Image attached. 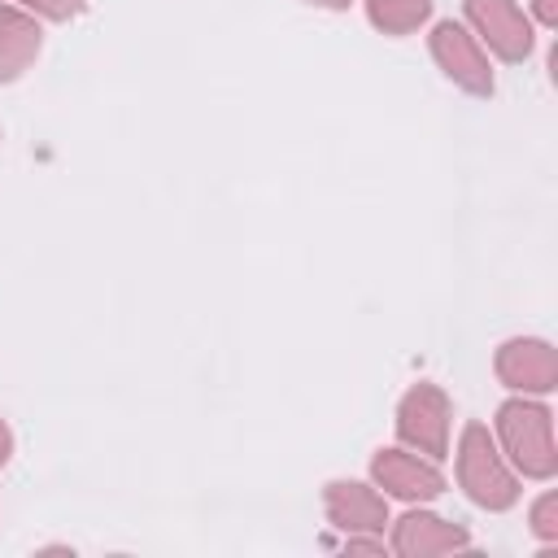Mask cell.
<instances>
[{"mask_svg":"<svg viewBox=\"0 0 558 558\" xmlns=\"http://www.w3.org/2000/svg\"><path fill=\"white\" fill-rule=\"evenodd\" d=\"M9 458H13V427L0 418V471L9 466Z\"/></svg>","mask_w":558,"mask_h":558,"instance_id":"9a60e30c","label":"cell"},{"mask_svg":"<svg viewBox=\"0 0 558 558\" xmlns=\"http://www.w3.org/2000/svg\"><path fill=\"white\" fill-rule=\"evenodd\" d=\"M388 549H397L401 558H436V554H462L471 549V532L445 514H432L423 506L405 510L392 523V541Z\"/></svg>","mask_w":558,"mask_h":558,"instance_id":"9c48e42d","label":"cell"},{"mask_svg":"<svg viewBox=\"0 0 558 558\" xmlns=\"http://www.w3.org/2000/svg\"><path fill=\"white\" fill-rule=\"evenodd\" d=\"M9 4L26 9V13L39 17V22H74V17L87 9V0H9Z\"/></svg>","mask_w":558,"mask_h":558,"instance_id":"4fadbf2b","label":"cell"},{"mask_svg":"<svg viewBox=\"0 0 558 558\" xmlns=\"http://www.w3.org/2000/svg\"><path fill=\"white\" fill-rule=\"evenodd\" d=\"M527 527H532V536H536L541 545H554V541H558V493H554V488H545V493L532 501Z\"/></svg>","mask_w":558,"mask_h":558,"instance_id":"7c38bea8","label":"cell"},{"mask_svg":"<svg viewBox=\"0 0 558 558\" xmlns=\"http://www.w3.org/2000/svg\"><path fill=\"white\" fill-rule=\"evenodd\" d=\"M305 4H314V9H327V13H344L353 0H305Z\"/></svg>","mask_w":558,"mask_h":558,"instance_id":"2e32d148","label":"cell"},{"mask_svg":"<svg viewBox=\"0 0 558 558\" xmlns=\"http://www.w3.org/2000/svg\"><path fill=\"white\" fill-rule=\"evenodd\" d=\"M493 440L501 445L506 462L519 480H554L558 471V440H554V410L545 397H510L497 405Z\"/></svg>","mask_w":558,"mask_h":558,"instance_id":"6da1fadb","label":"cell"},{"mask_svg":"<svg viewBox=\"0 0 558 558\" xmlns=\"http://www.w3.org/2000/svg\"><path fill=\"white\" fill-rule=\"evenodd\" d=\"M371 484L384 497H397V501H410V506L436 501L449 488L440 462H432V458H423L405 445H388V449L371 453Z\"/></svg>","mask_w":558,"mask_h":558,"instance_id":"8992f818","label":"cell"},{"mask_svg":"<svg viewBox=\"0 0 558 558\" xmlns=\"http://www.w3.org/2000/svg\"><path fill=\"white\" fill-rule=\"evenodd\" d=\"M453 471H458V488L466 493V501H475L488 514H506L523 497V480L506 462V453L493 440V427L488 423H466L458 432Z\"/></svg>","mask_w":558,"mask_h":558,"instance_id":"7a4b0ae2","label":"cell"},{"mask_svg":"<svg viewBox=\"0 0 558 558\" xmlns=\"http://www.w3.org/2000/svg\"><path fill=\"white\" fill-rule=\"evenodd\" d=\"M323 514L344 536H384V527H388V497L371 480H327Z\"/></svg>","mask_w":558,"mask_h":558,"instance_id":"ba28073f","label":"cell"},{"mask_svg":"<svg viewBox=\"0 0 558 558\" xmlns=\"http://www.w3.org/2000/svg\"><path fill=\"white\" fill-rule=\"evenodd\" d=\"M432 9L436 0H366V22L379 31V35H414L418 26L432 22Z\"/></svg>","mask_w":558,"mask_h":558,"instance_id":"8fae6325","label":"cell"},{"mask_svg":"<svg viewBox=\"0 0 558 558\" xmlns=\"http://www.w3.org/2000/svg\"><path fill=\"white\" fill-rule=\"evenodd\" d=\"M427 52H432V61L440 65V74H445L453 87H462L466 96L488 100V96L497 92L493 57L480 48V39H475L462 22L440 17V22L432 26V35H427Z\"/></svg>","mask_w":558,"mask_h":558,"instance_id":"5b68a950","label":"cell"},{"mask_svg":"<svg viewBox=\"0 0 558 558\" xmlns=\"http://www.w3.org/2000/svg\"><path fill=\"white\" fill-rule=\"evenodd\" d=\"M44 52V26L26 9L0 0V87L17 83Z\"/></svg>","mask_w":558,"mask_h":558,"instance_id":"30bf717a","label":"cell"},{"mask_svg":"<svg viewBox=\"0 0 558 558\" xmlns=\"http://www.w3.org/2000/svg\"><path fill=\"white\" fill-rule=\"evenodd\" d=\"M493 375L519 397H549L558 388V349L541 336H510L493 353Z\"/></svg>","mask_w":558,"mask_h":558,"instance_id":"52a82bcc","label":"cell"},{"mask_svg":"<svg viewBox=\"0 0 558 558\" xmlns=\"http://www.w3.org/2000/svg\"><path fill=\"white\" fill-rule=\"evenodd\" d=\"M397 440L432 462H445L449 458V445H453V401L440 384L432 379H418L401 392L397 401Z\"/></svg>","mask_w":558,"mask_h":558,"instance_id":"3957f363","label":"cell"},{"mask_svg":"<svg viewBox=\"0 0 558 558\" xmlns=\"http://www.w3.org/2000/svg\"><path fill=\"white\" fill-rule=\"evenodd\" d=\"M0 140H4V131H0Z\"/></svg>","mask_w":558,"mask_h":558,"instance_id":"e0dca14e","label":"cell"},{"mask_svg":"<svg viewBox=\"0 0 558 558\" xmlns=\"http://www.w3.org/2000/svg\"><path fill=\"white\" fill-rule=\"evenodd\" d=\"M462 17L480 48L506 65H523L536 52V22L519 0H462Z\"/></svg>","mask_w":558,"mask_h":558,"instance_id":"277c9868","label":"cell"},{"mask_svg":"<svg viewBox=\"0 0 558 558\" xmlns=\"http://www.w3.org/2000/svg\"><path fill=\"white\" fill-rule=\"evenodd\" d=\"M532 22H541L545 31H554L558 26V0H532V13H527Z\"/></svg>","mask_w":558,"mask_h":558,"instance_id":"5bb4252c","label":"cell"}]
</instances>
